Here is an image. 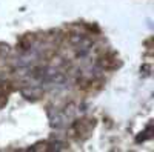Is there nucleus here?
Masks as SVG:
<instances>
[{
	"mask_svg": "<svg viewBox=\"0 0 154 152\" xmlns=\"http://www.w3.org/2000/svg\"><path fill=\"white\" fill-rule=\"evenodd\" d=\"M82 39H83L82 35H77V34H75V35H71V37H69V42H71L72 45H79V43L82 42Z\"/></svg>",
	"mask_w": 154,
	"mask_h": 152,
	"instance_id": "nucleus-4",
	"label": "nucleus"
},
{
	"mask_svg": "<svg viewBox=\"0 0 154 152\" xmlns=\"http://www.w3.org/2000/svg\"><path fill=\"white\" fill-rule=\"evenodd\" d=\"M65 115H62V114H59V115H56L54 118H53V123H51V124H53L54 126V128H60V126H63V124H65Z\"/></svg>",
	"mask_w": 154,
	"mask_h": 152,
	"instance_id": "nucleus-2",
	"label": "nucleus"
},
{
	"mask_svg": "<svg viewBox=\"0 0 154 152\" xmlns=\"http://www.w3.org/2000/svg\"><path fill=\"white\" fill-rule=\"evenodd\" d=\"M142 69H143V71H145V72H143V74H149V72H148V71H149V69H151V68H149V66H148V65H145V66H143V68H142Z\"/></svg>",
	"mask_w": 154,
	"mask_h": 152,
	"instance_id": "nucleus-6",
	"label": "nucleus"
},
{
	"mask_svg": "<svg viewBox=\"0 0 154 152\" xmlns=\"http://www.w3.org/2000/svg\"><path fill=\"white\" fill-rule=\"evenodd\" d=\"M75 106L72 105V103H69L66 108H65V114H63V115H65V117H72L74 115V114H75V109H74Z\"/></svg>",
	"mask_w": 154,
	"mask_h": 152,
	"instance_id": "nucleus-3",
	"label": "nucleus"
},
{
	"mask_svg": "<svg viewBox=\"0 0 154 152\" xmlns=\"http://www.w3.org/2000/svg\"><path fill=\"white\" fill-rule=\"evenodd\" d=\"M9 52V46L8 45H3V43H0V54H8Z\"/></svg>",
	"mask_w": 154,
	"mask_h": 152,
	"instance_id": "nucleus-5",
	"label": "nucleus"
},
{
	"mask_svg": "<svg viewBox=\"0 0 154 152\" xmlns=\"http://www.w3.org/2000/svg\"><path fill=\"white\" fill-rule=\"evenodd\" d=\"M20 92L26 100H37L42 94V89L40 88H35V86H29V88H22Z\"/></svg>",
	"mask_w": 154,
	"mask_h": 152,
	"instance_id": "nucleus-1",
	"label": "nucleus"
}]
</instances>
